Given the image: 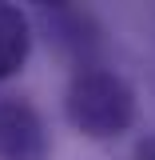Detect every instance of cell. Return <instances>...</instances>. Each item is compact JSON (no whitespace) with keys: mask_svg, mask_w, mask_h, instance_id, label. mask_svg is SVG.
Instances as JSON below:
<instances>
[{"mask_svg":"<svg viewBox=\"0 0 155 160\" xmlns=\"http://www.w3.org/2000/svg\"><path fill=\"white\" fill-rule=\"evenodd\" d=\"M0 160H48L44 120L20 96L0 100Z\"/></svg>","mask_w":155,"mask_h":160,"instance_id":"2","label":"cell"},{"mask_svg":"<svg viewBox=\"0 0 155 160\" xmlns=\"http://www.w3.org/2000/svg\"><path fill=\"white\" fill-rule=\"evenodd\" d=\"M135 160H155V136H151V140H143V144L135 148Z\"/></svg>","mask_w":155,"mask_h":160,"instance_id":"4","label":"cell"},{"mask_svg":"<svg viewBox=\"0 0 155 160\" xmlns=\"http://www.w3.org/2000/svg\"><path fill=\"white\" fill-rule=\"evenodd\" d=\"M28 48H32L28 16L20 12L16 4H0V80H8L12 72L24 68Z\"/></svg>","mask_w":155,"mask_h":160,"instance_id":"3","label":"cell"},{"mask_svg":"<svg viewBox=\"0 0 155 160\" xmlns=\"http://www.w3.org/2000/svg\"><path fill=\"white\" fill-rule=\"evenodd\" d=\"M68 120L92 140L123 136L135 124V96L112 68H80L68 84Z\"/></svg>","mask_w":155,"mask_h":160,"instance_id":"1","label":"cell"}]
</instances>
